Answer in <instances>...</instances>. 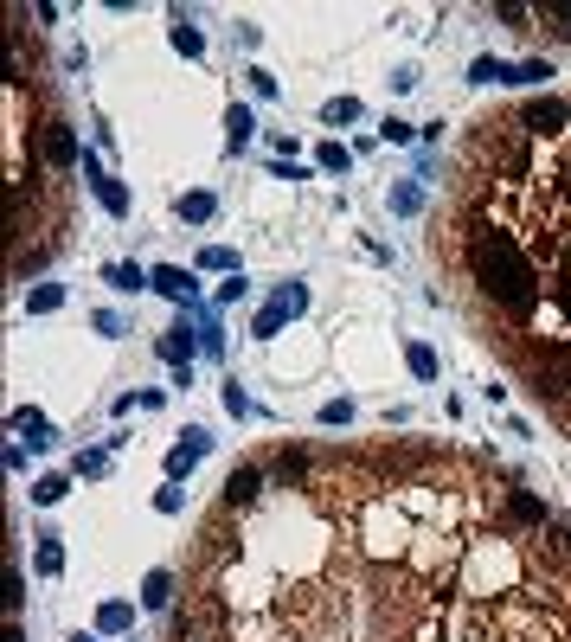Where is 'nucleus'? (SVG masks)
I'll return each mask as SVG.
<instances>
[{"mask_svg": "<svg viewBox=\"0 0 571 642\" xmlns=\"http://www.w3.org/2000/svg\"><path fill=\"white\" fill-rule=\"evenodd\" d=\"M469 277L482 283L488 302H501L514 321H527L539 309V264L527 257L507 225H488V219H469Z\"/></svg>", "mask_w": 571, "mask_h": 642, "instance_id": "nucleus-1", "label": "nucleus"}, {"mask_svg": "<svg viewBox=\"0 0 571 642\" xmlns=\"http://www.w3.org/2000/svg\"><path fill=\"white\" fill-rule=\"evenodd\" d=\"M533 379H539V399L571 405V341H546L533 354Z\"/></svg>", "mask_w": 571, "mask_h": 642, "instance_id": "nucleus-2", "label": "nucleus"}, {"mask_svg": "<svg viewBox=\"0 0 571 642\" xmlns=\"http://www.w3.org/2000/svg\"><path fill=\"white\" fill-rule=\"evenodd\" d=\"M565 122H571V103H552V97H533L527 110H520V129L539 135V142H552V135H559Z\"/></svg>", "mask_w": 571, "mask_h": 642, "instance_id": "nucleus-3", "label": "nucleus"}, {"mask_svg": "<svg viewBox=\"0 0 571 642\" xmlns=\"http://www.w3.org/2000/svg\"><path fill=\"white\" fill-rule=\"evenodd\" d=\"M39 155H45V167H71L77 161V135H71V122H45L39 129Z\"/></svg>", "mask_w": 571, "mask_h": 642, "instance_id": "nucleus-4", "label": "nucleus"}, {"mask_svg": "<svg viewBox=\"0 0 571 642\" xmlns=\"http://www.w3.org/2000/svg\"><path fill=\"white\" fill-rule=\"evenodd\" d=\"M533 559L546 565H559V572H571V527H539V540H533Z\"/></svg>", "mask_w": 571, "mask_h": 642, "instance_id": "nucleus-5", "label": "nucleus"}, {"mask_svg": "<svg viewBox=\"0 0 571 642\" xmlns=\"http://www.w3.org/2000/svg\"><path fill=\"white\" fill-rule=\"evenodd\" d=\"M257 495H264V469H231V482H225V508L244 514V508H257Z\"/></svg>", "mask_w": 571, "mask_h": 642, "instance_id": "nucleus-6", "label": "nucleus"}, {"mask_svg": "<svg viewBox=\"0 0 571 642\" xmlns=\"http://www.w3.org/2000/svg\"><path fill=\"white\" fill-rule=\"evenodd\" d=\"M84 180H90V187H97L103 212H116V219H122V212H129V193H122V180H110V174H103L97 161H84Z\"/></svg>", "mask_w": 571, "mask_h": 642, "instance_id": "nucleus-7", "label": "nucleus"}, {"mask_svg": "<svg viewBox=\"0 0 571 642\" xmlns=\"http://www.w3.org/2000/svg\"><path fill=\"white\" fill-rule=\"evenodd\" d=\"M507 521L514 527H546V508H539L527 488H507Z\"/></svg>", "mask_w": 571, "mask_h": 642, "instance_id": "nucleus-8", "label": "nucleus"}, {"mask_svg": "<svg viewBox=\"0 0 571 642\" xmlns=\"http://www.w3.org/2000/svg\"><path fill=\"white\" fill-rule=\"evenodd\" d=\"M199 456H206V431H187V443H180V450L167 456V469H174V476H187Z\"/></svg>", "mask_w": 571, "mask_h": 642, "instance_id": "nucleus-9", "label": "nucleus"}, {"mask_svg": "<svg viewBox=\"0 0 571 642\" xmlns=\"http://www.w3.org/2000/svg\"><path fill=\"white\" fill-rule=\"evenodd\" d=\"M142 604H148V610H167V604H174V572H148Z\"/></svg>", "mask_w": 571, "mask_h": 642, "instance_id": "nucleus-10", "label": "nucleus"}, {"mask_svg": "<svg viewBox=\"0 0 571 642\" xmlns=\"http://www.w3.org/2000/svg\"><path fill=\"white\" fill-rule=\"evenodd\" d=\"M276 482H283V488H289V482H308V456H302V450H283V463H276Z\"/></svg>", "mask_w": 571, "mask_h": 642, "instance_id": "nucleus-11", "label": "nucleus"}, {"mask_svg": "<svg viewBox=\"0 0 571 642\" xmlns=\"http://www.w3.org/2000/svg\"><path fill=\"white\" fill-rule=\"evenodd\" d=\"M154 289H161V296H187V289H193V277L167 264V270H154Z\"/></svg>", "mask_w": 571, "mask_h": 642, "instance_id": "nucleus-12", "label": "nucleus"}, {"mask_svg": "<svg viewBox=\"0 0 571 642\" xmlns=\"http://www.w3.org/2000/svg\"><path fill=\"white\" fill-rule=\"evenodd\" d=\"M58 302H65V289H58V283H39L33 296H26V309H33V315H52Z\"/></svg>", "mask_w": 571, "mask_h": 642, "instance_id": "nucleus-13", "label": "nucleus"}, {"mask_svg": "<svg viewBox=\"0 0 571 642\" xmlns=\"http://www.w3.org/2000/svg\"><path fill=\"white\" fill-rule=\"evenodd\" d=\"M174 45H180V52H187V58H199V52H206V39H199V26H187V20H174Z\"/></svg>", "mask_w": 571, "mask_h": 642, "instance_id": "nucleus-14", "label": "nucleus"}, {"mask_svg": "<svg viewBox=\"0 0 571 642\" xmlns=\"http://www.w3.org/2000/svg\"><path fill=\"white\" fill-rule=\"evenodd\" d=\"M180 219H212V193H187V200H180Z\"/></svg>", "mask_w": 571, "mask_h": 642, "instance_id": "nucleus-15", "label": "nucleus"}, {"mask_svg": "<svg viewBox=\"0 0 571 642\" xmlns=\"http://www.w3.org/2000/svg\"><path fill=\"white\" fill-rule=\"evenodd\" d=\"M225 129H231V148H244V142H251V110H231Z\"/></svg>", "mask_w": 571, "mask_h": 642, "instance_id": "nucleus-16", "label": "nucleus"}, {"mask_svg": "<svg viewBox=\"0 0 571 642\" xmlns=\"http://www.w3.org/2000/svg\"><path fill=\"white\" fill-rule=\"evenodd\" d=\"M58 565H65V546L45 540V546H39V572H45V578H58Z\"/></svg>", "mask_w": 571, "mask_h": 642, "instance_id": "nucleus-17", "label": "nucleus"}, {"mask_svg": "<svg viewBox=\"0 0 571 642\" xmlns=\"http://www.w3.org/2000/svg\"><path fill=\"white\" fill-rule=\"evenodd\" d=\"M411 373H418V379H437V354H430V347H411Z\"/></svg>", "mask_w": 571, "mask_h": 642, "instance_id": "nucleus-18", "label": "nucleus"}, {"mask_svg": "<svg viewBox=\"0 0 571 642\" xmlns=\"http://www.w3.org/2000/svg\"><path fill=\"white\" fill-rule=\"evenodd\" d=\"M392 206H398V212H418V206H424V193L405 180V187H392Z\"/></svg>", "mask_w": 571, "mask_h": 642, "instance_id": "nucleus-19", "label": "nucleus"}, {"mask_svg": "<svg viewBox=\"0 0 571 642\" xmlns=\"http://www.w3.org/2000/svg\"><path fill=\"white\" fill-rule=\"evenodd\" d=\"M110 283H116V289H142L148 277H142V270H135V264H116V270H110Z\"/></svg>", "mask_w": 571, "mask_h": 642, "instance_id": "nucleus-20", "label": "nucleus"}, {"mask_svg": "<svg viewBox=\"0 0 571 642\" xmlns=\"http://www.w3.org/2000/svg\"><path fill=\"white\" fill-rule=\"evenodd\" d=\"M97 623H103V630H129V604H103Z\"/></svg>", "mask_w": 571, "mask_h": 642, "instance_id": "nucleus-21", "label": "nucleus"}, {"mask_svg": "<svg viewBox=\"0 0 571 642\" xmlns=\"http://www.w3.org/2000/svg\"><path fill=\"white\" fill-rule=\"evenodd\" d=\"M539 13H546V20H559V33H571V0H546Z\"/></svg>", "mask_w": 571, "mask_h": 642, "instance_id": "nucleus-22", "label": "nucleus"}, {"mask_svg": "<svg viewBox=\"0 0 571 642\" xmlns=\"http://www.w3.org/2000/svg\"><path fill=\"white\" fill-rule=\"evenodd\" d=\"M353 116H360V103H353V97H334L328 103V122H353Z\"/></svg>", "mask_w": 571, "mask_h": 642, "instance_id": "nucleus-23", "label": "nucleus"}, {"mask_svg": "<svg viewBox=\"0 0 571 642\" xmlns=\"http://www.w3.org/2000/svg\"><path fill=\"white\" fill-rule=\"evenodd\" d=\"M276 309H283V315H302L308 296H302V289H283V296H276Z\"/></svg>", "mask_w": 571, "mask_h": 642, "instance_id": "nucleus-24", "label": "nucleus"}, {"mask_svg": "<svg viewBox=\"0 0 571 642\" xmlns=\"http://www.w3.org/2000/svg\"><path fill=\"white\" fill-rule=\"evenodd\" d=\"M58 495H65V476H45V482L33 488V501H58Z\"/></svg>", "mask_w": 571, "mask_h": 642, "instance_id": "nucleus-25", "label": "nucleus"}, {"mask_svg": "<svg viewBox=\"0 0 571 642\" xmlns=\"http://www.w3.org/2000/svg\"><path fill=\"white\" fill-rule=\"evenodd\" d=\"M13 424H20V431H33V443H45V418H39V411H20Z\"/></svg>", "mask_w": 571, "mask_h": 642, "instance_id": "nucleus-26", "label": "nucleus"}, {"mask_svg": "<svg viewBox=\"0 0 571 642\" xmlns=\"http://www.w3.org/2000/svg\"><path fill=\"white\" fill-rule=\"evenodd\" d=\"M552 187H559V200L571 206V155H565V167H559V180H552Z\"/></svg>", "mask_w": 571, "mask_h": 642, "instance_id": "nucleus-27", "label": "nucleus"}, {"mask_svg": "<svg viewBox=\"0 0 571 642\" xmlns=\"http://www.w3.org/2000/svg\"><path fill=\"white\" fill-rule=\"evenodd\" d=\"M71 642H97V636H71Z\"/></svg>", "mask_w": 571, "mask_h": 642, "instance_id": "nucleus-28", "label": "nucleus"}]
</instances>
